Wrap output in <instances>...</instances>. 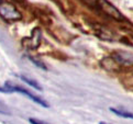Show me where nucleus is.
<instances>
[{"label": "nucleus", "mask_w": 133, "mask_h": 124, "mask_svg": "<svg viewBox=\"0 0 133 124\" xmlns=\"http://www.w3.org/2000/svg\"><path fill=\"white\" fill-rule=\"evenodd\" d=\"M0 1H1V0H0Z\"/></svg>", "instance_id": "15"}, {"label": "nucleus", "mask_w": 133, "mask_h": 124, "mask_svg": "<svg viewBox=\"0 0 133 124\" xmlns=\"http://www.w3.org/2000/svg\"><path fill=\"white\" fill-rule=\"evenodd\" d=\"M117 63H119L121 66H130L133 65V54L129 52L123 51H115L110 55Z\"/></svg>", "instance_id": "4"}, {"label": "nucleus", "mask_w": 133, "mask_h": 124, "mask_svg": "<svg viewBox=\"0 0 133 124\" xmlns=\"http://www.w3.org/2000/svg\"><path fill=\"white\" fill-rule=\"evenodd\" d=\"M20 78H21L25 84H28L29 86H31V87H33L34 89H36V90H42L41 86L37 84L35 80H33V79H31V78H29V77H25V76H23V75L20 76Z\"/></svg>", "instance_id": "9"}, {"label": "nucleus", "mask_w": 133, "mask_h": 124, "mask_svg": "<svg viewBox=\"0 0 133 124\" xmlns=\"http://www.w3.org/2000/svg\"><path fill=\"white\" fill-rule=\"evenodd\" d=\"M110 111L117 114L118 116L124 118V119H133V113L125 111V110H121V109H116V108H110Z\"/></svg>", "instance_id": "8"}, {"label": "nucleus", "mask_w": 133, "mask_h": 124, "mask_svg": "<svg viewBox=\"0 0 133 124\" xmlns=\"http://www.w3.org/2000/svg\"><path fill=\"white\" fill-rule=\"evenodd\" d=\"M0 17L6 21L15 22L22 19L21 12L18 10L15 4H12L9 1L1 0L0 1Z\"/></svg>", "instance_id": "2"}, {"label": "nucleus", "mask_w": 133, "mask_h": 124, "mask_svg": "<svg viewBox=\"0 0 133 124\" xmlns=\"http://www.w3.org/2000/svg\"><path fill=\"white\" fill-rule=\"evenodd\" d=\"M29 59L36 66V67H39V68L43 69V70H47V67H46V66L43 63H42L40 59H37V58H35V57H33V56H29Z\"/></svg>", "instance_id": "10"}, {"label": "nucleus", "mask_w": 133, "mask_h": 124, "mask_svg": "<svg viewBox=\"0 0 133 124\" xmlns=\"http://www.w3.org/2000/svg\"><path fill=\"white\" fill-rule=\"evenodd\" d=\"M29 41V44H28V47L30 49H36L37 46L40 45V41H41V30L39 27H35L34 30L32 31V35L31 39H25Z\"/></svg>", "instance_id": "7"}, {"label": "nucleus", "mask_w": 133, "mask_h": 124, "mask_svg": "<svg viewBox=\"0 0 133 124\" xmlns=\"http://www.w3.org/2000/svg\"><path fill=\"white\" fill-rule=\"evenodd\" d=\"M29 122L31 124H49V123H46V122H43V121H41V120H37V119H29Z\"/></svg>", "instance_id": "11"}, {"label": "nucleus", "mask_w": 133, "mask_h": 124, "mask_svg": "<svg viewBox=\"0 0 133 124\" xmlns=\"http://www.w3.org/2000/svg\"><path fill=\"white\" fill-rule=\"evenodd\" d=\"M83 1L85 3H87L88 6H90V7L96 8V0H83Z\"/></svg>", "instance_id": "12"}, {"label": "nucleus", "mask_w": 133, "mask_h": 124, "mask_svg": "<svg viewBox=\"0 0 133 124\" xmlns=\"http://www.w3.org/2000/svg\"><path fill=\"white\" fill-rule=\"evenodd\" d=\"M99 124H107V123H104V122H100V123H99Z\"/></svg>", "instance_id": "14"}, {"label": "nucleus", "mask_w": 133, "mask_h": 124, "mask_svg": "<svg viewBox=\"0 0 133 124\" xmlns=\"http://www.w3.org/2000/svg\"><path fill=\"white\" fill-rule=\"evenodd\" d=\"M95 33L102 40H106V41H113L115 40V34H113V32L111 30H109V29L102 26L101 24H96V26H95Z\"/></svg>", "instance_id": "6"}, {"label": "nucleus", "mask_w": 133, "mask_h": 124, "mask_svg": "<svg viewBox=\"0 0 133 124\" xmlns=\"http://www.w3.org/2000/svg\"><path fill=\"white\" fill-rule=\"evenodd\" d=\"M4 87H6V88L8 89L9 93H11V92H20V93H22V94H24V96H26L28 98H30L31 100H33V101H34V102L39 103L40 106L44 107V108H49V104H47V103L44 101L43 99L39 98L37 96H35V94H33L32 92L28 91L26 89H24V88L20 87V86L12 85V84H10V82H6V85H4Z\"/></svg>", "instance_id": "3"}, {"label": "nucleus", "mask_w": 133, "mask_h": 124, "mask_svg": "<svg viewBox=\"0 0 133 124\" xmlns=\"http://www.w3.org/2000/svg\"><path fill=\"white\" fill-rule=\"evenodd\" d=\"M96 8L108 18H111L119 22L125 21L124 16L120 12V10H118V8H116L108 0H96Z\"/></svg>", "instance_id": "1"}, {"label": "nucleus", "mask_w": 133, "mask_h": 124, "mask_svg": "<svg viewBox=\"0 0 133 124\" xmlns=\"http://www.w3.org/2000/svg\"><path fill=\"white\" fill-rule=\"evenodd\" d=\"M0 113H2V114H9V111L7 110L6 108H4V106H2V104H0Z\"/></svg>", "instance_id": "13"}, {"label": "nucleus", "mask_w": 133, "mask_h": 124, "mask_svg": "<svg viewBox=\"0 0 133 124\" xmlns=\"http://www.w3.org/2000/svg\"><path fill=\"white\" fill-rule=\"evenodd\" d=\"M100 66L104 70H108V71H119L122 68V66L119 63H117L111 56H107L102 58L100 60Z\"/></svg>", "instance_id": "5"}]
</instances>
